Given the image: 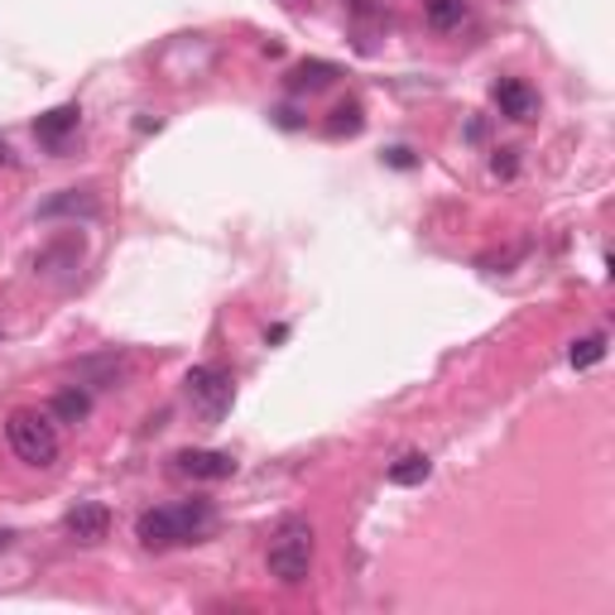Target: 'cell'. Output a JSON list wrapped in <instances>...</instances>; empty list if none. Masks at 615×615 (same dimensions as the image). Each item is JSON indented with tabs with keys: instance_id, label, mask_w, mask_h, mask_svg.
<instances>
[{
	"instance_id": "obj_1",
	"label": "cell",
	"mask_w": 615,
	"mask_h": 615,
	"mask_svg": "<svg viewBox=\"0 0 615 615\" xmlns=\"http://www.w3.org/2000/svg\"><path fill=\"white\" fill-rule=\"evenodd\" d=\"M217 529V510L212 500H173V505H155L135 520V538L149 548V554H164V548L179 544H197Z\"/></svg>"
},
{
	"instance_id": "obj_2",
	"label": "cell",
	"mask_w": 615,
	"mask_h": 615,
	"mask_svg": "<svg viewBox=\"0 0 615 615\" xmlns=\"http://www.w3.org/2000/svg\"><path fill=\"white\" fill-rule=\"evenodd\" d=\"M265 562H270V577L280 586H304L308 572H312V524L298 520V514H288L270 538Z\"/></svg>"
},
{
	"instance_id": "obj_3",
	"label": "cell",
	"mask_w": 615,
	"mask_h": 615,
	"mask_svg": "<svg viewBox=\"0 0 615 615\" xmlns=\"http://www.w3.org/2000/svg\"><path fill=\"white\" fill-rule=\"evenodd\" d=\"M5 437H10V452L24 462V467H54L58 462V429L54 419L39 409H15L5 419Z\"/></svg>"
},
{
	"instance_id": "obj_4",
	"label": "cell",
	"mask_w": 615,
	"mask_h": 615,
	"mask_svg": "<svg viewBox=\"0 0 615 615\" xmlns=\"http://www.w3.org/2000/svg\"><path fill=\"white\" fill-rule=\"evenodd\" d=\"M183 390H187V405H193V413L203 423H221L236 405V380H231V371H221V366H193Z\"/></svg>"
},
{
	"instance_id": "obj_5",
	"label": "cell",
	"mask_w": 615,
	"mask_h": 615,
	"mask_svg": "<svg viewBox=\"0 0 615 615\" xmlns=\"http://www.w3.org/2000/svg\"><path fill=\"white\" fill-rule=\"evenodd\" d=\"M173 467L193 481H231L236 476V457L231 452H217V447H183L173 457Z\"/></svg>"
},
{
	"instance_id": "obj_6",
	"label": "cell",
	"mask_w": 615,
	"mask_h": 615,
	"mask_svg": "<svg viewBox=\"0 0 615 615\" xmlns=\"http://www.w3.org/2000/svg\"><path fill=\"white\" fill-rule=\"evenodd\" d=\"M62 534H68L72 544H102L111 534V510L102 500H82V505H72L62 514Z\"/></svg>"
},
{
	"instance_id": "obj_7",
	"label": "cell",
	"mask_w": 615,
	"mask_h": 615,
	"mask_svg": "<svg viewBox=\"0 0 615 615\" xmlns=\"http://www.w3.org/2000/svg\"><path fill=\"white\" fill-rule=\"evenodd\" d=\"M491 96H496L500 116H510V121H534L538 116V92L524 78H500Z\"/></svg>"
},
{
	"instance_id": "obj_8",
	"label": "cell",
	"mask_w": 615,
	"mask_h": 615,
	"mask_svg": "<svg viewBox=\"0 0 615 615\" xmlns=\"http://www.w3.org/2000/svg\"><path fill=\"white\" fill-rule=\"evenodd\" d=\"M78 121H82L78 102H68V106H54V111H44V116L34 121V135H39L44 145H62V135H72V130H78Z\"/></svg>"
},
{
	"instance_id": "obj_9",
	"label": "cell",
	"mask_w": 615,
	"mask_h": 615,
	"mask_svg": "<svg viewBox=\"0 0 615 615\" xmlns=\"http://www.w3.org/2000/svg\"><path fill=\"white\" fill-rule=\"evenodd\" d=\"M121 375H125V356H116V351H106V356H87V361H78V380H82V385H96V390L116 385Z\"/></svg>"
},
{
	"instance_id": "obj_10",
	"label": "cell",
	"mask_w": 615,
	"mask_h": 615,
	"mask_svg": "<svg viewBox=\"0 0 615 615\" xmlns=\"http://www.w3.org/2000/svg\"><path fill=\"white\" fill-rule=\"evenodd\" d=\"M39 217H96V197L87 187H68V193L48 197L39 207Z\"/></svg>"
},
{
	"instance_id": "obj_11",
	"label": "cell",
	"mask_w": 615,
	"mask_h": 615,
	"mask_svg": "<svg viewBox=\"0 0 615 615\" xmlns=\"http://www.w3.org/2000/svg\"><path fill=\"white\" fill-rule=\"evenodd\" d=\"M423 20L433 34H452L467 24V0H423Z\"/></svg>"
},
{
	"instance_id": "obj_12",
	"label": "cell",
	"mask_w": 615,
	"mask_h": 615,
	"mask_svg": "<svg viewBox=\"0 0 615 615\" xmlns=\"http://www.w3.org/2000/svg\"><path fill=\"white\" fill-rule=\"evenodd\" d=\"M87 413H92V395L78 390V385L58 390V395H54V405H48V419H54V423H82Z\"/></svg>"
},
{
	"instance_id": "obj_13",
	"label": "cell",
	"mask_w": 615,
	"mask_h": 615,
	"mask_svg": "<svg viewBox=\"0 0 615 615\" xmlns=\"http://www.w3.org/2000/svg\"><path fill=\"white\" fill-rule=\"evenodd\" d=\"M390 486H423L433 476V462H429V452H405L399 462H390Z\"/></svg>"
},
{
	"instance_id": "obj_14",
	"label": "cell",
	"mask_w": 615,
	"mask_h": 615,
	"mask_svg": "<svg viewBox=\"0 0 615 615\" xmlns=\"http://www.w3.org/2000/svg\"><path fill=\"white\" fill-rule=\"evenodd\" d=\"M328 82H337V68L332 62H298L294 72H288V92H318V87H328Z\"/></svg>"
},
{
	"instance_id": "obj_15",
	"label": "cell",
	"mask_w": 615,
	"mask_h": 615,
	"mask_svg": "<svg viewBox=\"0 0 615 615\" xmlns=\"http://www.w3.org/2000/svg\"><path fill=\"white\" fill-rule=\"evenodd\" d=\"M601 356H606V332H592V337H582V342H572V351H568V361H572L577 371L596 366Z\"/></svg>"
},
{
	"instance_id": "obj_16",
	"label": "cell",
	"mask_w": 615,
	"mask_h": 615,
	"mask_svg": "<svg viewBox=\"0 0 615 615\" xmlns=\"http://www.w3.org/2000/svg\"><path fill=\"white\" fill-rule=\"evenodd\" d=\"M361 125H366L361 121V102H342L332 111V121H328V135H356Z\"/></svg>"
},
{
	"instance_id": "obj_17",
	"label": "cell",
	"mask_w": 615,
	"mask_h": 615,
	"mask_svg": "<svg viewBox=\"0 0 615 615\" xmlns=\"http://www.w3.org/2000/svg\"><path fill=\"white\" fill-rule=\"evenodd\" d=\"M390 164H395V169H413V149H405V145L390 149Z\"/></svg>"
},
{
	"instance_id": "obj_18",
	"label": "cell",
	"mask_w": 615,
	"mask_h": 615,
	"mask_svg": "<svg viewBox=\"0 0 615 615\" xmlns=\"http://www.w3.org/2000/svg\"><path fill=\"white\" fill-rule=\"evenodd\" d=\"M0 164H10V145H5V135H0Z\"/></svg>"
},
{
	"instance_id": "obj_19",
	"label": "cell",
	"mask_w": 615,
	"mask_h": 615,
	"mask_svg": "<svg viewBox=\"0 0 615 615\" xmlns=\"http://www.w3.org/2000/svg\"><path fill=\"white\" fill-rule=\"evenodd\" d=\"M10 538H15V534H5V529H0V548H10Z\"/></svg>"
}]
</instances>
